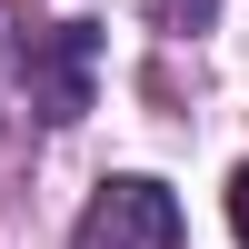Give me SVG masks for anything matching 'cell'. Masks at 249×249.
<instances>
[{"mask_svg": "<svg viewBox=\"0 0 249 249\" xmlns=\"http://www.w3.org/2000/svg\"><path fill=\"white\" fill-rule=\"evenodd\" d=\"M70 249H179V199L160 190V179L120 170V179H100V190H90Z\"/></svg>", "mask_w": 249, "mask_h": 249, "instance_id": "cell-1", "label": "cell"}, {"mask_svg": "<svg viewBox=\"0 0 249 249\" xmlns=\"http://www.w3.org/2000/svg\"><path fill=\"white\" fill-rule=\"evenodd\" d=\"M90 70H100V30L90 20H50V30H30V50H20V90H30L40 120H80L90 110Z\"/></svg>", "mask_w": 249, "mask_h": 249, "instance_id": "cell-2", "label": "cell"}, {"mask_svg": "<svg viewBox=\"0 0 249 249\" xmlns=\"http://www.w3.org/2000/svg\"><path fill=\"white\" fill-rule=\"evenodd\" d=\"M140 10H150V30H170V40H199L219 20V0H140Z\"/></svg>", "mask_w": 249, "mask_h": 249, "instance_id": "cell-3", "label": "cell"}, {"mask_svg": "<svg viewBox=\"0 0 249 249\" xmlns=\"http://www.w3.org/2000/svg\"><path fill=\"white\" fill-rule=\"evenodd\" d=\"M230 230L249 239V160H239V170H230Z\"/></svg>", "mask_w": 249, "mask_h": 249, "instance_id": "cell-4", "label": "cell"}]
</instances>
